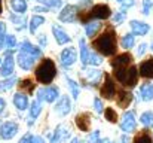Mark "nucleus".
Returning <instances> with one entry per match:
<instances>
[{
  "label": "nucleus",
  "instance_id": "nucleus-9",
  "mask_svg": "<svg viewBox=\"0 0 153 143\" xmlns=\"http://www.w3.org/2000/svg\"><path fill=\"white\" fill-rule=\"evenodd\" d=\"M80 76H82V81L85 82L83 84L85 87H98L102 72L98 69H86V70L83 69L80 72Z\"/></svg>",
  "mask_w": 153,
  "mask_h": 143
},
{
  "label": "nucleus",
  "instance_id": "nucleus-6",
  "mask_svg": "<svg viewBox=\"0 0 153 143\" xmlns=\"http://www.w3.org/2000/svg\"><path fill=\"white\" fill-rule=\"evenodd\" d=\"M120 130L123 131V134H132L137 128V118H135V112L132 110H126L122 115L120 124H119Z\"/></svg>",
  "mask_w": 153,
  "mask_h": 143
},
{
  "label": "nucleus",
  "instance_id": "nucleus-3",
  "mask_svg": "<svg viewBox=\"0 0 153 143\" xmlns=\"http://www.w3.org/2000/svg\"><path fill=\"white\" fill-rule=\"evenodd\" d=\"M56 66L53 63V60L51 58H43L39 66L36 67L34 70V75H36V79L39 84H43V85H49L52 81L56 78Z\"/></svg>",
  "mask_w": 153,
  "mask_h": 143
},
{
  "label": "nucleus",
  "instance_id": "nucleus-8",
  "mask_svg": "<svg viewBox=\"0 0 153 143\" xmlns=\"http://www.w3.org/2000/svg\"><path fill=\"white\" fill-rule=\"evenodd\" d=\"M100 95H101L102 98H107V100H113L117 95L116 84H114L113 78L108 73H104V82H102V85L100 87Z\"/></svg>",
  "mask_w": 153,
  "mask_h": 143
},
{
  "label": "nucleus",
  "instance_id": "nucleus-11",
  "mask_svg": "<svg viewBox=\"0 0 153 143\" xmlns=\"http://www.w3.org/2000/svg\"><path fill=\"white\" fill-rule=\"evenodd\" d=\"M71 136V131L67 125H58L53 133L49 134V142L51 143H65Z\"/></svg>",
  "mask_w": 153,
  "mask_h": 143
},
{
  "label": "nucleus",
  "instance_id": "nucleus-34",
  "mask_svg": "<svg viewBox=\"0 0 153 143\" xmlns=\"http://www.w3.org/2000/svg\"><path fill=\"white\" fill-rule=\"evenodd\" d=\"M43 22H45V18H43L42 15H34V16L31 18V21H30V31L34 33Z\"/></svg>",
  "mask_w": 153,
  "mask_h": 143
},
{
  "label": "nucleus",
  "instance_id": "nucleus-15",
  "mask_svg": "<svg viewBox=\"0 0 153 143\" xmlns=\"http://www.w3.org/2000/svg\"><path fill=\"white\" fill-rule=\"evenodd\" d=\"M132 55L129 52H123V54H119L116 55L111 61H110V66L111 69H119V67H128L132 64Z\"/></svg>",
  "mask_w": 153,
  "mask_h": 143
},
{
  "label": "nucleus",
  "instance_id": "nucleus-14",
  "mask_svg": "<svg viewBox=\"0 0 153 143\" xmlns=\"http://www.w3.org/2000/svg\"><path fill=\"white\" fill-rule=\"evenodd\" d=\"M53 109H55V112L59 116H67L71 112V100H70V97L62 94L58 98V101H56V104H55Z\"/></svg>",
  "mask_w": 153,
  "mask_h": 143
},
{
  "label": "nucleus",
  "instance_id": "nucleus-28",
  "mask_svg": "<svg viewBox=\"0 0 153 143\" xmlns=\"http://www.w3.org/2000/svg\"><path fill=\"white\" fill-rule=\"evenodd\" d=\"M100 27H101L100 21H91V22L85 24V34H86V37H94L95 33L100 30Z\"/></svg>",
  "mask_w": 153,
  "mask_h": 143
},
{
  "label": "nucleus",
  "instance_id": "nucleus-16",
  "mask_svg": "<svg viewBox=\"0 0 153 143\" xmlns=\"http://www.w3.org/2000/svg\"><path fill=\"white\" fill-rule=\"evenodd\" d=\"M138 73L141 78L150 81L153 79V57H149L146 60H143L138 66Z\"/></svg>",
  "mask_w": 153,
  "mask_h": 143
},
{
  "label": "nucleus",
  "instance_id": "nucleus-20",
  "mask_svg": "<svg viewBox=\"0 0 153 143\" xmlns=\"http://www.w3.org/2000/svg\"><path fill=\"white\" fill-rule=\"evenodd\" d=\"M52 33H53V37H55V40H56L58 45H67V43H70V40H71V37L68 36V33L64 31L62 27H59V25H56V24L52 25Z\"/></svg>",
  "mask_w": 153,
  "mask_h": 143
},
{
  "label": "nucleus",
  "instance_id": "nucleus-7",
  "mask_svg": "<svg viewBox=\"0 0 153 143\" xmlns=\"http://www.w3.org/2000/svg\"><path fill=\"white\" fill-rule=\"evenodd\" d=\"M61 97L59 94V88L56 85H48L45 88H40L37 91V100L39 101H45V103H55L58 98Z\"/></svg>",
  "mask_w": 153,
  "mask_h": 143
},
{
  "label": "nucleus",
  "instance_id": "nucleus-13",
  "mask_svg": "<svg viewBox=\"0 0 153 143\" xmlns=\"http://www.w3.org/2000/svg\"><path fill=\"white\" fill-rule=\"evenodd\" d=\"M13 69H15V60H13V57H12V52L7 51L6 55H4L3 64L0 66V76H3V78H10L12 73H13Z\"/></svg>",
  "mask_w": 153,
  "mask_h": 143
},
{
  "label": "nucleus",
  "instance_id": "nucleus-36",
  "mask_svg": "<svg viewBox=\"0 0 153 143\" xmlns=\"http://www.w3.org/2000/svg\"><path fill=\"white\" fill-rule=\"evenodd\" d=\"M16 82V78L15 76H10V78H6L0 82V91H9Z\"/></svg>",
  "mask_w": 153,
  "mask_h": 143
},
{
  "label": "nucleus",
  "instance_id": "nucleus-53",
  "mask_svg": "<svg viewBox=\"0 0 153 143\" xmlns=\"http://www.w3.org/2000/svg\"><path fill=\"white\" fill-rule=\"evenodd\" d=\"M110 143H116V142H110Z\"/></svg>",
  "mask_w": 153,
  "mask_h": 143
},
{
  "label": "nucleus",
  "instance_id": "nucleus-42",
  "mask_svg": "<svg viewBox=\"0 0 153 143\" xmlns=\"http://www.w3.org/2000/svg\"><path fill=\"white\" fill-rule=\"evenodd\" d=\"M4 31H6V25L3 22H0V49H3V45H4Z\"/></svg>",
  "mask_w": 153,
  "mask_h": 143
},
{
  "label": "nucleus",
  "instance_id": "nucleus-38",
  "mask_svg": "<svg viewBox=\"0 0 153 143\" xmlns=\"http://www.w3.org/2000/svg\"><path fill=\"white\" fill-rule=\"evenodd\" d=\"M94 110H95L98 115L104 113V104H102V100L100 97H95V98H94Z\"/></svg>",
  "mask_w": 153,
  "mask_h": 143
},
{
  "label": "nucleus",
  "instance_id": "nucleus-40",
  "mask_svg": "<svg viewBox=\"0 0 153 143\" xmlns=\"http://www.w3.org/2000/svg\"><path fill=\"white\" fill-rule=\"evenodd\" d=\"M4 45L7 48H10V49H15V46H16V39H15V36L7 34V36L4 37Z\"/></svg>",
  "mask_w": 153,
  "mask_h": 143
},
{
  "label": "nucleus",
  "instance_id": "nucleus-17",
  "mask_svg": "<svg viewBox=\"0 0 153 143\" xmlns=\"http://www.w3.org/2000/svg\"><path fill=\"white\" fill-rule=\"evenodd\" d=\"M76 13H79L76 6H73V4H65V6L62 7V10L59 12L58 18H59V21H62V22H74Z\"/></svg>",
  "mask_w": 153,
  "mask_h": 143
},
{
  "label": "nucleus",
  "instance_id": "nucleus-1",
  "mask_svg": "<svg viewBox=\"0 0 153 143\" xmlns=\"http://www.w3.org/2000/svg\"><path fill=\"white\" fill-rule=\"evenodd\" d=\"M92 48L97 54L101 57H113L117 52V37L114 30H107L100 34L97 39H94Z\"/></svg>",
  "mask_w": 153,
  "mask_h": 143
},
{
  "label": "nucleus",
  "instance_id": "nucleus-54",
  "mask_svg": "<svg viewBox=\"0 0 153 143\" xmlns=\"http://www.w3.org/2000/svg\"><path fill=\"white\" fill-rule=\"evenodd\" d=\"M0 64H1V60H0Z\"/></svg>",
  "mask_w": 153,
  "mask_h": 143
},
{
  "label": "nucleus",
  "instance_id": "nucleus-2",
  "mask_svg": "<svg viewBox=\"0 0 153 143\" xmlns=\"http://www.w3.org/2000/svg\"><path fill=\"white\" fill-rule=\"evenodd\" d=\"M113 76L114 79L123 87V88H134L138 84L140 79V73H138V67L135 64H131L128 67H119V69H113Z\"/></svg>",
  "mask_w": 153,
  "mask_h": 143
},
{
  "label": "nucleus",
  "instance_id": "nucleus-31",
  "mask_svg": "<svg viewBox=\"0 0 153 143\" xmlns=\"http://www.w3.org/2000/svg\"><path fill=\"white\" fill-rule=\"evenodd\" d=\"M104 118H105L107 122L116 124L117 119H119V115H117V112H116L113 107H105V109H104Z\"/></svg>",
  "mask_w": 153,
  "mask_h": 143
},
{
  "label": "nucleus",
  "instance_id": "nucleus-52",
  "mask_svg": "<svg viewBox=\"0 0 153 143\" xmlns=\"http://www.w3.org/2000/svg\"><path fill=\"white\" fill-rule=\"evenodd\" d=\"M150 48H152V51H153V42H152V46H150Z\"/></svg>",
  "mask_w": 153,
  "mask_h": 143
},
{
  "label": "nucleus",
  "instance_id": "nucleus-41",
  "mask_svg": "<svg viewBox=\"0 0 153 143\" xmlns=\"http://www.w3.org/2000/svg\"><path fill=\"white\" fill-rule=\"evenodd\" d=\"M152 6H153V0H143V13L144 15H149Z\"/></svg>",
  "mask_w": 153,
  "mask_h": 143
},
{
  "label": "nucleus",
  "instance_id": "nucleus-22",
  "mask_svg": "<svg viewBox=\"0 0 153 143\" xmlns=\"http://www.w3.org/2000/svg\"><path fill=\"white\" fill-rule=\"evenodd\" d=\"M19 52L27 54V55H31V57H34V58L42 57V49H40L39 46H34V45H33V43H30L28 40H24V42L21 43Z\"/></svg>",
  "mask_w": 153,
  "mask_h": 143
},
{
  "label": "nucleus",
  "instance_id": "nucleus-43",
  "mask_svg": "<svg viewBox=\"0 0 153 143\" xmlns=\"http://www.w3.org/2000/svg\"><path fill=\"white\" fill-rule=\"evenodd\" d=\"M126 18V12H119V13H116L114 16H113V21L114 22H120V21H123Z\"/></svg>",
  "mask_w": 153,
  "mask_h": 143
},
{
  "label": "nucleus",
  "instance_id": "nucleus-32",
  "mask_svg": "<svg viewBox=\"0 0 153 143\" xmlns=\"http://www.w3.org/2000/svg\"><path fill=\"white\" fill-rule=\"evenodd\" d=\"M18 143H46V142H45V139L40 137V136H34V134H31V133H27V134H24V136L21 137V140Z\"/></svg>",
  "mask_w": 153,
  "mask_h": 143
},
{
  "label": "nucleus",
  "instance_id": "nucleus-25",
  "mask_svg": "<svg viewBox=\"0 0 153 143\" xmlns=\"http://www.w3.org/2000/svg\"><path fill=\"white\" fill-rule=\"evenodd\" d=\"M13 104L18 110H25L28 106H30V100H28V95L22 94V93H16L13 95Z\"/></svg>",
  "mask_w": 153,
  "mask_h": 143
},
{
  "label": "nucleus",
  "instance_id": "nucleus-50",
  "mask_svg": "<svg viewBox=\"0 0 153 143\" xmlns=\"http://www.w3.org/2000/svg\"><path fill=\"white\" fill-rule=\"evenodd\" d=\"M3 12V9H1V0H0V13Z\"/></svg>",
  "mask_w": 153,
  "mask_h": 143
},
{
  "label": "nucleus",
  "instance_id": "nucleus-45",
  "mask_svg": "<svg viewBox=\"0 0 153 143\" xmlns=\"http://www.w3.org/2000/svg\"><path fill=\"white\" fill-rule=\"evenodd\" d=\"M45 3H48V6H51V7H59L61 6V0H46Z\"/></svg>",
  "mask_w": 153,
  "mask_h": 143
},
{
  "label": "nucleus",
  "instance_id": "nucleus-49",
  "mask_svg": "<svg viewBox=\"0 0 153 143\" xmlns=\"http://www.w3.org/2000/svg\"><path fill=\"white\" fill-rule=\"evenodd\" d=\"M40 43H42V45L46 43V37H45V34H40Z\"/></svg>",
  "mask_w": 153,
  "mask_h": 143
},
{
  "label": "nucleus",
  "instance_id": "nucleus-23",
  "mask_svg": "<svg viewBox=\"0 0 153 143\" xmlns=\"http://www.w3.org/2000/svg\"><path fill=\"white\" fill-rule=\"evenodd\" d=\"M16 61H18V64H19V67L22 70H30V69H33V66L36 63V58L31 57V55H27V54L19 52L18 57H16Z\"/></svg>",
  "mask_w": 153,
  "mask_h": 143
},
{
  "label": "nucleus",
  "instance_id": "nucleus-12",
  "mask_svg": "<svg viewBox=\"0 0 153 143\" xmlns=\"http://www.w3.org/2000/svg\"><path fill=\"white\" fill-rule=\"evenodd\" d=\"M18 130H19V127H18L16 122H13V121H6V122L0 124V137H1L3 140H9V139H12V137L18 133Z\"/></svg>",
  "mask_w": 153,
  "mask_h": 143
},
{
  "label": "nucleus",
  "instance_id": "nucleus-26",
  "mask_svg": "<svg viewBox=\"0 0 153 143\" xmlns=\"http://www.w3.org/2000/svg\"><path fill=\"white\" fill-rule=\"evenodd\" d=\"M30 119H28V125H33V122L39 118L40 112H42V101H39L37 98L30 104Z\"/></svg>",
  "mask_w": 153,
  "mask_h": 143
},
{
  "label": "nucleus",
  "instance_id": "nucleus-27",
  "mask_svg": "<svg viewBox=\"0 0 153 143\" xmlns=\"http://www.w3.org/2000/svg\"><path fill=\"white\" fill-rule=\"evenodd\" d=\"M65 81H67V87H68V90H70V93H71V97H73L74 100H77V98H79V94H80V87H79V84H77L74 79H71L70 76H65Z\"/></svg>",
  "mask_w": 153,
  "mask_h": 143
},
{
  "label": "nucleus",
  "instance_id": "nucleus-51",
  "mask_svg": "<svg viewBox=\"0 0 153 143\" xmlns=\"http://www.w3.org/2000/svg\"><path fill=\"white\" fill-rule=\"evenodd\" d=\"M117 1H119V3H125L126 0H117Z\"/></svg>",
  "mask_w": 153,
  "mask_h": 143
},
{
  "label": "nucleus",
  "instance_id": "nucleus-44",
  "mask_svg": "<svg viewBox=\"0 0 153 143\" xmlns=\"http://www.w3.org/2000/svg\"><path fill=\"white\" fill-rule=\"evenodd\" d=\"M147 43H141L140 46H138V51H137V55L138 57H143L144 54H146V51H147Z\"/></svg>",
  "mask_w": 153,
  "mask_h": 143
},
{
  "label": "nucleus",
  "instance_id": "nucleus-46",
  "mask_svg": "<svg viewBox=\"0 0 153 143\" xmlns=\"http://www.w3.org/2000/svg\"><path fill=\"white\" fill-rule=\"evenodd\" d=\"M129 142H131V139H129L128 134H123V136L120 137V143H129Z\"/></svg>",
  "mask_w": 153,
  "mask_h": 143
},
{
  "label": "nucleus",
  "instance_id": "nucleus-10",
  "mask_svg": "<svg viewBox=\"0 0 153 143\" xmlns=\"http://www.w3.org/2000/svg\"><path fill=\"white\" fill-rule=\"evenodd\" d=\"M77 61V51L76 48L73 46H68V48H64L59 54V63L64 69H70L74 63Z\"/></svg>",
  "mask_w": 153,
  "mask_h": 143
},
{
  "label": "nucleus",
  "instance_id": "nucleus-21",
  "mask_svg": "<svg viewBox=\"0 0 153 143\" xmlns=\"http://www.w3.org/2000/svg\"><path fill=\"white\" fill-rule=\"evenodd\" d=\"M76 127H77L80 131L88 133L89 128H91V116H89V113H86V112L79 113V115L76 116Z\"/></svg>",
  "mask_w": 153,
  "mask_h": 143
},
{
  "label": "nucleus",
  "instance_id": "nucleus-35",
  "mask_svg": "<svg viewBox=\"0 0 153 143\" xmlns=\"http://www.w3.org/2000/svg\"><path fill=\"white\" fill-rule=\"evenodd\" d=\"M134 45H135V36L132 33H128L122 37V46L125 49H131V48H134Z\"/></svg>",
  "mask_w": 153,
  "mask_h": 143
},
{
  "label": "nucleus",
  "instance_id": "nucleus-4",
  "mask_svg": "<svg viewBox=\"0 0 153 143\" xmlns=\"http://www.w3.org/2000/svg\"><path fill=\"white\" fill-rule=\"evenodd\" d=\"M110 15H111V10H110V7L107 4H95V6L91 7V10H88V13H86V10L85 12H79V16L77 18L82 22L88 24V22H91V19H94V21H102V19L110 18Z\"/></svg>",
  "mask_w": 153,
  "mask_h": 143
},
{
  "label": "nucleus",
  "instance_id": "nucleus-47",
  "mask_svg": "<svg viewBox=\"0 0 153 143\" xmlns=\"http://www.w3.org/2000/svg\"><path fill=\"white\" fill-rule=\"evenodd\" d=\"M4 107H6V101H4L3 98H0V113L4 110Z\"/></svg>",
  "mask_w": 153,
  "mask_h": 143
},
{
  "label": "nucleus",
  "instance_id": "nucleus-37",
  "mask_svg": "<svg viewBox=\"0 0 153 143\" xmlns=\"http://www.w3.org/2000/svg\"><path fill=\"white\" fill-rule=\"evenodd\" d=\"M19 88H21V90H27V91L31 94V93H33V90H34V84H33L30 79H24V81H21Z\"/></svg>",
  "mask_w": 153,
  "mask_h": 143
},
{
  "label": "nucleus",
  "instance_id": "nucleus-30",
  "mask_svg": "<svg viewBox=\"0 0 153 143\" xmlns=\"http://www.w3.org/2000/svg\"><path fill=\"white\" fill-rule=\"evenodd\" d=\"M10 7L16 13H24L27 10V1L25 0H10Z\"/></svg>",
  "mask_w": 153,
  "mask_h": 143
},
{
  "label": "nucleus",
  "instance_id": "nucleus-18",
  "mask_svg": "<svg viewBox=\"0 0 153 143\" xmlns=\"http://www.w3.org/2000/svg\"><path fill=\"white\" fill-rule=\"evenodd\" d=\"M129 27H131L134 36H146L150 31V25L143 21H138V19H132L129 22Z\"/></svg>",
  "mask_w": 153,
  "mask_h": 143
},
{
  "label": "nucleus",
  "instance_id": "nucleus-24",
  "mask_svg": "<svg viewBox=\"0 0 153 143\" xmlns=\"http://www.w3.org/2000/svg\"><path fill=\"white\" fill-rule=\"evenodd\" d=\"M138 95H140V100L141 101H146V103L152 101L153 100V84L144 82L140 87V90H138Z\"/></svg>",
  "mask_w": 153,
  "mask_h": 143
},
{
  "label": "nucleus",
  "instance_id": "nucleus-5",
  "mask_svg": "<svg viewBox=\"0 0 153 143\" xmlns=\"http://www.w3.org/2000/svg\"><path fill=\"white\" fill-rule=\"evenodd\" d=\"M79 46H80V61H82L83 66L97 67V66H100L102 63V57L98 55L97 52H92V51L88 48L85 39H80V40H79Z\"/></svg>",
  "mask_w": 153,
  "mask_h": 143
},
{
  "label": "nucleus",
  "instance_id": "nucleus-48",
  "mask_svg": "<svg viewBox=\"0 0 153 143\" xmlns=\"http://www.w3.org/2000/svg\"><path fill=\"white\" fill-rule=\"evenodd\" d=\"M70 143H85L82 139H79V137H74V139H71L70 140Z\"/></svg>",
  "mask_w": 153,
  "mask_h": 143
},
{
  "label": "nucleus",
  "instance_id": "nucleus-33",
  "mask_svg": "<svg viewBox=\"0 0 153 143\" xmlns=\"http://www.w3.org/2000/svg\"><path fill=\"white\" fill-rule=\"evenodd\" d=\"M140 122H141L146 128L153 127V112L152 110H146V112H143L141 116H140Z\"/></svg>",
  "mask_w": 153,
  "mask_h": 143
},
{
  "label": "nucleus",
  "instance_id": "nucleus-39",
  "mask_svg": "<svg viewBox=\"0 0 153 143\" xmlns=\"http://www.w3.org/2000/svg\"><path fill=\"white\" fill-rule=\"evenodd\" d=\"M100 130H95V131H92L89 136H88V140L86 143H100Z\"/></svg>",
  "mask_w": 153,
  "mask_h": 143
},
{
  "label": "nucleus",
  "instance_id": "nucleus-19",
  "mask_svg": "<svg viewBox=\"0 0 153 143\" xmlns=\"http://www.w3.org/2000/svg\"><path fill=\"white\" fill-rule=\"evenodd\" d=\"M132 100H134V94H132L131 91H128V90H120V91L117 93V100H116V103H117V107L126 109V107L131 106Z\"/></svg>",
  "mask_w": 153,
  "mask_h": 143
},
{
  "label": "nucleus",
  "instance_id": "nucleus-29",
  "mask_svg": "<svg viewBox=\"0 0 153 143\" xmlns=\"http://www.w3.org/2000/svg\"><path fill=\"white\" fill-rule=\"evenodd\" d=\"M132 143H153V137L147 130H143L134 137Z\"/></svg>",
  "mask_w": 153,
  "mask_h": 143
}]
</instances>
